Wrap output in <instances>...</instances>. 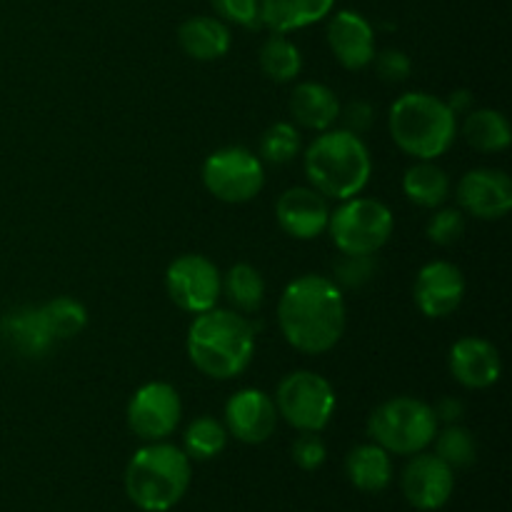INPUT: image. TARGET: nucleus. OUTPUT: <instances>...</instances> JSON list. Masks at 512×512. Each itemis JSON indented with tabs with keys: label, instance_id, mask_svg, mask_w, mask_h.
Returning <instances> with one entry per match:
<instances>
[{
	"label": "nucleus",
	"instance_id": "39448f33",
	"mask_svg": "<svg viewBox=\"0 0 512 512\" xmlns=\"http://www.w3.org/2000/svg\"><path fill=\"white\" fill-rule=\"evenodd\" d=\"M190 485V458L175 445L148 443L125 468V493L145 512H168Z\"/></svg>",
	"mask_w": 512,
	"mask_h": 512
},
{
	"label": "nucleus",
	"instance_id": "7c9ffc66",
	"mask_svg": "<svg viewBox=\"0 0 512 512\" xmlns=\"http://www.w3.org/2000/svg\"><path fill=\"white\" fill-rule=\"evenodd\" d=\"M300 155V133L293 123H273L260 135V160L285 165Z\"/></svg>",
	"mask_w": 512,
	"mask_h": 512
},
{
	"label": "nucleus",
	"instance_id": "f03ea898",
	"mask_svg": "<svg viewBox=\"0 0 512 512\" xmlns=\"http://www.w3.org/2000/svg\"><path fill=\"white\" fill-rule=\"evenodd\" d=\"M188 358L213 380H233L248 370L255 355V328L235 310L213 308L195 315L188 328Z\"/></svg>",
	"mask_w": 512,
	"mask_h": 512
},
{
	"label": "nucleus",
	"instance_id": "a878e982",
	"mask_svg": "<svg viewBox=\"0 0 512 512\" xmlns=\"http://www.w3.org/2000/svg\"><path fill=\"white\" fill-rule=\"evenodd\" d=\"M223 295L233 305L235 313L253 315L265 303V280L258 268L250 263H238L223 275Z\"/></svg>",
	"mask_w": 512,
	"mask_h": 512
},
{
	"label": "nucleus",
	"instance_id": "c85d7f7f",
	"mask_svg": "<svg viewBox=\"0 0 512 512\" xmlns=\"http://www.w3.org/2000/svg\"><path fill=\"white\" fill-rule=\"evenodd\" d=\"M40 310H43V318L48 323L50 333L55 335V340L75 338L88 325V310H85V305L80 300L68 298V295L53 298L50 303L40 305Z\"/></svg>",
	"mask_w": 512,
	"mask_h": 512
},
{
	"label": "nucleus",
	"instance_id": "f3484780",
	"mask_svg": "<svg viewBox=\"0 0 512 512\" xmlns=\"http://www.w3.org/2000/svg\"><path fill=\"white\" fill-rule=\"evenodd\" d=\"M328 45L345 70H363L373 65L375 30L358 10H338L328 20Z\"/></svg>",
	"mask_w": 512,
	"mask_h": 512
},
{
	"label": "nucleus",
	"instance_id": "f8f14e48",
	"mask_svg": "<svg viewBox=\"0 0 512 512\" xmlns=\"http://www.w3.org/2000/svg\"><path fill=\"white\" fill-rule=\"evenodd\" d=\"M455 195L465 215L478 220H500L512 208V180L498 168H475L460 178Z\"/></svg>",
	"mask_w": 512,
	"mask_h": 512
},
{
	"label": "nucleus",
	"instance_id": "20e7f679",
	"mask_svg": "<svg viewBox=\"0 0 512 512\" xmlns=\"http://www.w3.org/2000/svg\"><path fill=\"white\" fill-rule=\"evenodd\" d=\"M388 128L405 155L415 160H438L455 143L458 118L445 100L413 90L390 105Z\"/></svg>",
	"mask_w": 512,
	"mask_h": 512
},
{
	"label": "nucleus",
	"instance_id": "2f4dec72",
	"mask_svg": "<svg viewBox=\"0 0 512 512\" xmlns=\"http://www.w3.org/2000/svg\"><path fill=\"white\" fill-rule=\"evenodd\" d=\"M378 275V258L375 255H348L340 253L333 265V283L340 290H358L368 285Z\"/></svg>",
	"mask_w": 512,
	"mask_h": 512
},
{
	"label": "nucleus",
	"instance_id": "b1692460",
	"mask_svg": "<svg viewBox=\"0 0 512 512\" xmlns=\"http://www.w3.org/2000/svg\"><path fill=\"white\" fill-rule=\"evenodd\" d=\"M403 193L418 208L435 210L450 198V178L435 160H418L405 170Z\"/></svg>",
	"mask_w": 512,
	"mask_h": 512
},
{
	"label": "nucleus",
	"instance_id": "7ed1b4c3",
	"mask_svg": "<svg viewBox=\"0 0 512 512\" xmlns=\"http://www.w3.org/2000/svg\"><path fill=\"white\" fill-rule=\"evenodd\" d=\"M303 168L310 188L328 200H348L368 188L373 158L360 135L330 128L305 148Z\"/></svg>",
	"mask_w": 512,
	"mask_h": 512
},
{
	"label": "nucleus",
	"instance_id": "dca6fc26",
	"mask_svg": "<svg viewBox=\"0 0 512 512\" xmlns=\"http://www.w3.org/2000/svg\"><path fill=\"white\" fill-rule=\"evenodd\" d=\"M280 230L295 240H315L328 230L330 205L315 188H290L275 203Z\"/></svg>",
	"mask_w": 512,
	"mask_h": 512
},
{
	"label": "nucleus",
	"instance_id": "4be33fe9",
	"mask_svg": "<svg viewBox=\"0 0 512 512\" xmlns=\"http://www.w3.org/2000/svg\"><path fill=\"white\" fill-rule=\"evenodd\" d=\"M335 0H260V25L273 33H293L333 13Z\"/></svg>",
	"mask_w": 512,
	"mask_h": 512
},
{
	"label": "nucleus",
	"instance_id": "0eeeda50",
	"mask_svg": "<svg viewBox=\"0 0 512 512\" xmlns=\"http://www.w3.org/2000/svg\"><path fill=\"white\" fill-rule=\"evenodd\" d=\"M395 218L385 203L375 198H348L340 200L338 208L330 213L328 230L330 240L340 253L348 255H378L393 235Z\"/></svg>",
	"mask_w": 512,
	"mask_h": 512
},
{
	"label": "nucleus",
	"instance_id": "5701e85b",
	"mask_svg": "<svg viewBox=\"0 0 512 512\" xmlns=\"http://www.w3.org/2000/svg\"><path fill=\"white\" fill-rule=\"evenodd\" d=\"M345 473H348L350 483L363 493H383L393 480L390 453L375 443L358 445L345 458Z\"/></svg>",
	"mask_w": 512,
	"mask_h": 512
},
{
	"label": "nucleus",
	"instance_id": "9b49d317",
	"mask_svg": "<svg viewBox=\"0 0 512 512\" xmlns=\"http://www.w3.org/2000/svg\"><path fill=\"white\" fill-rule=\"evenodd\" d=\"M183 418V400L170 383H145L128 403V428L145 443H160L175 433Z\"/></svg>",
	"mask_w": 512,
	"mask_h": 512
},
{
	"label": "nucleus",
	"instance_id": "4c0bfd02",
	"mask_svg": "<svg viewBox=\"0 0 512 512\" xmlns=\"http://www.w3.org/2000/svg\"><path fill=\"white\" fill-rule=\"evenodd\" d=\"M433 413H435V420H438V425L440 423L455 425L463 420L465 405H463V400H458V398H443L438 405H435Z\"/></svg>",
	"mask_w": 512,
	"mask_h": 512
},
{
	"label": "nucleus",
	"instance_id": "1a4fd4ad",
	"mask_svg": "<svg viewBox=\"0 0 512 512\" xmlns=\"http://www.w3.org/2000/svg\"><path fill=\"white\" fill-rule=\"evenodd\" d=\"M203 185L215 200L228 205L250 203L265 185L263 160L243 145H228L205 158Z\"/></svg>",
	"mask_w": 512,
	"mask_h": 512
},
{
	"label": "nucleus",
	"instance_id": "4468645a",
	"mask_svg": "<svg viewBox=\"0 0 512 512\" xmlns=\"http://www.w3.org/2000/svg\"><path fill=\"white\" fill-rule=\"evenodd\" d=\"M275 425H278V408L265 390H238L225 403V430L240 443H265L275 433Z\"/></svg>",
	"mask_w": 512,
	"mask_h": 512
},
{
	"label": "nucleus",
	"instance_id": "bb28decb",
	"mask_svg": "<svg viewBox=\"0 0 512 512\" xmlns=\"http://www.w3.org/2000/svg\"><path fill=\"white\" fill-rule=\"evenodd\" d=\"M258 63L265 78L273 83H293L303 70V55L293 40L285 38L283 33H273L260 45Z\"/></svg>",
	"mask_w": 512,
	"mask_h": 512
},
{
	"label": "nucleus",
	"instance_id": "58836bf2",
	"mask_svg": "<svg viewBox=\"0 0 512 512\" xmlns=\"http://www.w3.org/2000/svg\"><path fill=\"white\" fill-rule=\"evenodd\" d=\"M445 103H448V108L458 118V115H465L473 110V93L470 90H455V93H450V98Z\"/></svg>",
	"mask_w": 512,
	"mask_h": 512
},
{
	"label": "nucleus",
	"instance_id": "cd10ccee",
	"mask_svg": "<svg viewBox=\"0 0 512 512\" xmlns=\"http://www.w3.org/2000/svg\"><path fill=\"white\" fill-rule=\"evenodd\" d=\"M228 445V430L220 420L200 415L188 425L183 435V453L190 460H213Z\"/></svg>",
	"mask_w": 512,
	"mask_h": 512
},
{
	"label": "nucleus",
	"instance_id": "473e14b6",
	"mask_svg": "<svg viewBox=\"0 0 512 512\" xmlns=\"http://www.w3.org/2000/svg\"><path fill=\"white\" fill-rule=\"evenodd\" d=\"M425 233H428L430 243L443 245V248L455 245L465 235V213L460 208H435Z\"/></svg>",
	"mask_w": 512,
	"mask_h": 512
},
{
	"label": "nucleus",
	"instance_id": "72a5a7b5",
	"mask_svg": "<svg viewBox=\"0 0 512 512\" xmlns=\"http://www.w3.org/2000/svg\"><path fill=\"white\" fill-rule=\"evenodd\" d=\"M210 5L223 23L240 28L260 25V0H210Z\"/></svg>",
	"mask_w": 512,
	"mask_h": 512
},
{
	"label": "nucleus",
	"instance_id": "a211bd4d",
	"mask_svg": "<svg viewBox=\"0 0 512 512\" xmlns=\"http://www.w3.org/2000/svg\"><path fill=\"white\" fill-rule=\"evenodd\" d=\"M450 373L463 388L485 390L493 388L503 375V360H500L498 348L490 340L465 335L455 340L450 348Z\"/></svg>",
	"mask_w": 512,
	"mask_h": 512
},
{
	"label": "nucleus",
	"instance_id": "423d86ee",
	"mask_svg": "<svg viewBox=\"0 0 512 512\" xmlns=\"http://www.w3.org/2000/svg\"><path fill=\"white\" fill-rule=\"evenodd\" d=\"M368 433L373 443L390 455H418L435 440L438 420L433 405L410 395H398L373 410Z\"/></svg>",
	"mask_w": 512,
	"mask_h": 512
},
{
	"label": "nucleus",
	"instance_id": "6ab92c4d",
	"mask_svg": "<svg viewBox=\"0 0 512 512\" xmlns=\"http://www.w3.org/2000/svg\"><path fill=\"white\" fill-rule=\"evenodd\" d=\"M0 335L23 358H45L58 343L40 308H15L0 320Z\"/></svg>",
	"mask_w": 512,
	"mask_h": 512
},
{
	"label": "nucleus",
	"instance_id": "aec40b11",
	"mask_svg": "<svg viewBox=\"0 0 512 512\" xmlns=\"http://www.w3.org/2000/svg\"><path fill=\"white\" fill-rule=\"evenodd\" d=\"M178 43L188 58L200 60V63H213L228 55L233 45L228 23L213 15H193L183 20L178 28Z\"/></svg>",
	"mask_w": 512,
	"mask_h": 512
},
{
	"label": "nucleus",
	"instance_id": "e433bc0d",
	"mask_svg": "<svg viewBox=\"0 0 512 512\" xmlns=\"http://www.w3.org/2000/svg\"><path fill=\"white\" fill-rule=\"evenodd\" d=\"M338 120L343 123V130L363 138L375 125V108L368 100H350V103L340 105Z\"/></svg>",
	"mask_w": 512,
	"mask_h": 512
},
{
	"label": "nucleus",
	"instance_id": "f704fd0d",
	"mask_svg": "<svg viewBox=\"0 0 512 512\" xmlns=\"http://www.w3.org/2000/svg\"><path fill=\"white\" fill-rule=\"evenodd\" d=\"M373 63L375 73H378V78L385 80V83H405V80L410 78V73H413V60L408 58V53H403V50L398 48H388L383 50V53H375Z\"/></svg>",
	"mask_w": 512,
	"mask_h": 512
},
{
	"label": "nucleus",
	"instance_id": "6e6552de",
	"mask_svg": "<svg viewBox=\"0 0 512 512\" xmlns=\"http://www.w3.org/2000/svg\"><path fill=\"white\" fill-rule=\"evenodd\" d=\"M275 408L278 418L293 425L300 433H320L333 420L338 398L323 375L310 370H295L280 380L275 390Z\"/></svg>",
	"mask_w": 512,
	"mask_h": 512
},
{
	"label": "nucleus",
	"instance_id": "412c9836",
	"mask_svg": "<svg viewBox=\"0 0 512 512\" xmlns=\"http://www.w3.org/2000/svg\"><path fill=\"white\" fill-rule=\"evenodd\" d=\"M290 115H293L295 125H300V128L323 133V130H330L338 123L340 100L328 85L305 80V83H298L293 88Z\"/></svg>",
	"mask_w": 512,
	"mask_h": 512
},
{
	"label": "nucleus",
	"instance_id": "393cba45",
	"mask_svg": "<svg viewBox=\"0 0 512 512\" xmlns=\"http://www.w3.org/2000/svg\"><path fill=\"white\" fill-rule=\"evenodd\" d=\"M463 138L480 153H503L512 143V130L500 110L478 108L463 115Z\"/></svg>",
	"mask_w": 512,
	"mask_h": 512
},
{
	"label": "nucleus",
	"instance_id": "9d476101",
	"mask_svg": "<svg viewBox=\"0 0 512 512\" xmlns=\"http://www.w3.org/2000/svg\"><path fill=\"white\" fill-rule=\"evenodd\" d=\"M165 290L183 313H208L218 308V300L223 295V275L218 265L205 255H180L165 270Z\"/></svg>",
	"mask_w": 512,
	"mask_h": 512
},
{
	"label": "nucleus",
	"instance_id": "c9c22d12",
	"mask_svg": "<svg viewBox=\"0 0 512 512\" xmlns=\"http://www.w3.org/2000/svg\"><path fill=\"white\" fill-rule=\"evenodd\" d=\"M290 455H293L295 465H298L300 470H308L310 473V470H318L320 465L325 463L328 448H325L323 438H320L318 433H300L298 438H295Z\"/></svg>",
	"mask_w": 512,
	"mask_h": 512
},
{
	"label": "nucleus",
	"instance_id": "2eb2a0df",
	"mask_svg": "<svg viewBox=\"0 0 512 512\" xmlns=\"http://www.w3.org/2000/svg\"><path fill=\"white\" fill-rule=\"evenodd\" d=\"M455 488L453 468L443 463L438 455H413L403 470V495L413 508L440 510L450 500Z\"/></svg>",
	"mask_w": 512,
	"mask_h": 512
},
{
	"label": "nucleus",
	"instance_id": "ddd939ff",
	"mask_svg": "<svg viewBox=\"0 0 512 512\" xmlns=\"http://www.w3.org/2000/svg\"><path fill=\"white\" fill-rule=\"evenodd\" d=\"M413 298L420 313L430 320L453 315L465 298V278L458 265L448 260H433L415 275Z\"/></svg>",
	"mask_w": 512,
	"mask_h": 512
},
{
	"label": "nucleus",
	"instance_id": "f257e3e1",
	"mask_svg": "<svg viewBox=\"0 0 512 512\" xmlns=\"http://www.w3.org/2000/svg\"><path fill=\"white\" fill-rule=\"evenodd\" d=\"M345 295L325 275H300L278 300V328L285 343L305 355L333 350L345 335Z\"/></svg>",
	"mask_w": 512,
	"mask_h": 512
},
{
	"label": "nucleus",
	"instance_id": "c756f323",
	"mask_svg": "<svg viewBox=\"0 0 512 512\" xmlns=\"http://www.w3.org/2000/svg\"><path fill=\"white\" fill-rule=\"evenodd\" d=\"M435 455L443 460L448 468H470L478 455L473 433L460 423L445 425L440 433H435Z\"/></svg>",
	"mask_w": 512,
	"mask_h": 512
}]
</instances>
